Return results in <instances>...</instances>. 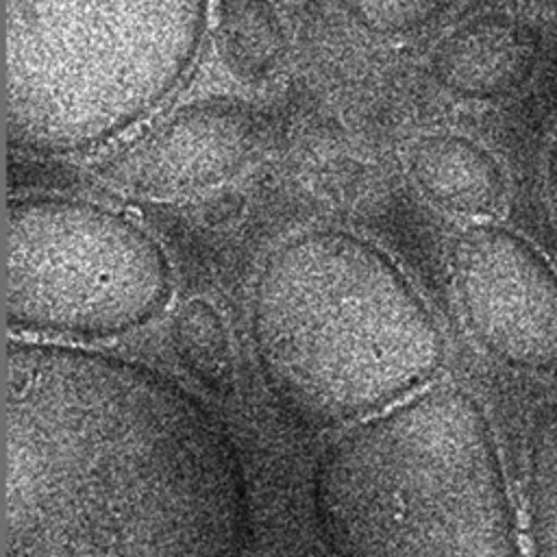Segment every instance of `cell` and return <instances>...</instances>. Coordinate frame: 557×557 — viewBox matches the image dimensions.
Segmentation results:
<instances>
[{
    "label": "cell",
    "instance_id": "cell-1",
    "mask_svg": "<svg viewBox=\"0 0 557 557\" xmlns=\"http://www.w3.org/2000/svg\"><path fill=\"white\" fill-rule=\"evenodd\" d=\"M4 407L9 557H246L242 453L178 381L13 339Z\"/></svg>",
    "mask_w": 557,
    "mask_h": 557
},
{
    "label": "cell",
    "instance_id": "cell-2",
    "mask_svg": "<svg viewBox=\"0 0 557 557\" xmlns=\"http://www.w3.org/2000/svg\"><path fill=\"white\" fill-rule=\"evenodd\" d=\"M261 381L296 426H350L424 387L442 333L398 265L372 242L313 228L278 244L250 296Z\"/></svg>",
    "mask_w": 557,
    "mask_h": 557
},
{
    "label": "cell",
    "instance_id": "cell-3",
    "mask_svg": "<svg viewBox=\"0 0 557 557\" xmlns=\"http://www.w3.org/2000/svg\"><path fill=\"white\" fill-rule=\"evenodd\" d=\"M309 496L331 557H522L492 424L453 383L342 431Z\"/></svg>",
    "mask_w": 557,
    "mask_h": 557
},
{
    "label": "cell",
    "instance_id": "cell-4",
    "mask_svg": "<svg viewBox=\"0 0 557 557\" xmlns=\"http://www.w3.org/2000/svg\"><path fill=\"white\" fill-rule=\"evenodd\" d=\"M209 0H4V131L65 157L163 104L205 44Z\"/></svg>",
    "mask_w": 557,
    "mask_h": 557
},
{
    "label": "cell",
    "instance_id": "cell-5",
    "mask_svg": "<svg viewBox=\"0 0 557 557\" xmlns=\"http://www.w3.org/2000/svg\"><path fill=\"white\" fill-rule=\"evenodd\" d=\"M172 296L161 244L115 209L61 194L7 202V324L70 342L124 335Z\"/></svg>",
    "mask_w": 557,
    "mask_h": 557
},
{
    "label": "cell",
    "instance_id": "cell-6",
    "mask_svg": "<svg viewBox=\"0 0 557 557\" xmlns=\"http://www.w3.org/2000/svg\"><path fill=\"white\" fill-rule=\"evenodd\" d=\"M450 274L463 320L492 357L557 374V272L527 237L472 224L453 242Z\"/></svg>",
    "mask_w": 557,
    "mask_h": 557
},
{
    "label": "cell",
    "instance_id": "cell-7",
    "mask_svg": "<svg viewBox=\"0 0 557 557\" xmlns=\"http://www.w3.org/2000/svg\"><path fill=\"white\" fill-rule=\"evenodd\" d=\"M259 111L233 96H207L163 115L102 170L117 189L152 200L215 187L259 152Z\"/></svg>",
    "mask_w": 557,
    "mask_h": 557
},
{
    "label": "cell",
    "instance_id": "cell-8",
    "mask_svg": "<svg viewBox=\"0 0 557 557\" xmlns=\"http://www.w3.org/2000/svg\"><path fill=\"white\" fill-rule=\"evenodd\" d=\"M537 59L535 28L509 13H481L457 24L433 46L431 74L453 96L492 102L520 91Z\"/></svg>",
    "mask_w": 557,
    "mask_h": 557
},
{
    "label": "cell",
    "instance_id": "cell-9",
    "mask_svg": "<svg viewBox=\"0 0 557 557\" xmlns=\"http://www.w3.org/2000/svg\"><path fill=\"white\" fill-rule=\"evenodd\" d=\"M407 172L435 207L459 215H492L505 198V174L479 141L455 133H429L411 141Z\"/></svg>",
    "mask_w": 557,
    "mask_h": 557
},
{
    "label": "cell",
    "instance_id": "cell-10",
    "mask_svg": "<svg viewBox=\"0 0 557 557\" xmlns=\"http://www.w3.org/2000/svg\"><path fill=\"white\" fill-rule=\"evenodd\" d=\"M531 557H557V398L540 405L527 437Z\"/></svg>",
    "mask_w": 557,
    "mask_h": 557
},
{
    "label": "cell",
    "instance_id": "cell-11",
    "mask_svg": "<svg viewBox=\"0 0 557 557\" xmlns=\"http://www.w3.org/2000/svg\"><path fill=\"white\" fill-rule=\"evenodd\" d=\"M348 17L363 30L381 37H413L442 17L459 0H337Z\"/></svg>",
    "mask_w": 557,
    "mask_h": 557
},
{
    "label": "cell",
    "instance_id": "cell-12",
    "mask_svg": "<svg viewBox=\"0 0 557 557\" xmlns=\"http://www.w3.org/2000/svg\"><path fill=\"white\" fill-rule=\"evenodd\" d=\"M183 361L205 381H218L228 374V342L215 309L202 300L187 302L174 329Z\"/></svg>",
    "mask_w": 557,
    "mask_h": 557
},
{
    "label": "cell",
    "instance_id": "cell-13",
    "mask_svg": "<svg viewBox=\"0 0 557 557\" xmlns=\"http://www.w3.org/2000/svg\"><path fill=\"white\" fill-rule=\"evenodd\" d=\"M546 187H548V198H550V207L557 220V133L555 139L550 144L548 150V161H546Z\"/></svg>",
    "mask_w": 557,
    "mask_h": 557
},
{
    "label": "cell",
    "instance_id": "cell-14",
    "mask_svg": "<svg viewBox=\"0 0 557 557\" xmlns=\"http://www.w3.org/2000/svg\"><path fill=\"white\" fill-rule=\"evenodd\" d=\"M531 2H535V4H540V7H544V9L557 11V0H531Z\"/></svg>",
    "mask_w": 557,
    "mask_h": 557
}]
</instances>
